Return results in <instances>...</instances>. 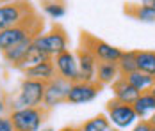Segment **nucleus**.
Segmentation results:
<instances>
[{
	"label": "nucleus",
	"mask_w": 155,
	"mask_h": 131,
	"mask_svg": "<svg viewBox=\"0 0 155 131\" xmlns=\"http://www.w3.org/2000/svg\"><path fill=\"white\" fill-rule=\"evenodd\" d=\"M43 30V21L38 18V14L34 13L29 18H25L21 23H18L11 29H5L0 32V51H7L9 48H13L15 44L21 43L25 39H34L36 36H39Z\"/></svg>",
	"instance_id": "nucleus-1"
},
{
	"label": "nucleus",
	"mask_w": 155,
	"mask_h": 131,
	"mask_svg": "<svg viewBox=\"0 0 155 131\" xmlns=\"http://www.w3.org/2000/svg\"><path fill=\"white\" fill-rule=\"evenodd\" d=\"M45 89L47 83L39 82V80H31V78H23L20 92L15 99L11 101V112L15 110H23V108H39L45 99Z\"/></svg>",
	"instance_id": "nucleus-2"
},
{
	"label": "nucleus",
	"mask_w": 155,
	"mask_h": 131,
	"mask_svg": "<svg viewBox=\"0 0 155 131\" xmlns=\"http://www.w3.org/2000/svg\"><path fill=\"white\" fill-rule=\"evenodd\" d=\"M34 46H38L43 53H47L48 57H55L62 51L68 50V36L66 30L61 25H55L48 34H39L34 37Z\"/></svg>",
	"instance_id": "nucleus-3"
},
{
	"label": "nucleus",
	"mask_w": 155,
	"mask_h": 131,
	"mask_svg": "<svg viewBox=\"0 0 155 131\" xmlns=\"http://www.w3.org/2000/svg\"><path fill=\"white\" fill-rule=\"evenodd\" d=\"M36 11L23 0H11L0 4V32L21 23L25 18H29Z\"/></svg>",
	"instance_id": "nucleus-4"
},
{
	"label": "nucleus",
	"mask_w": 155,
	"mask_h": 131,
	"mask_svg": "<svg viewBox=\"0 0 155 131\" xmlns=\"http://www.w3.org/2000/svg\"><path fill=\"white\" fill-rule=\"evenodd\" d=\"M80 41H82V46H86L94 55V58L98 62H114V64H118L121 55H123V50L121 48L112 46V44L105 43L102 39H96V37L86 34V32L80 36Z\"/></svg>",
	"instance_id": "nucleus-5"
},
{
	"label": "nucleus",
	"mask_w": 155,
	"mask_h": 131,
	"mask_svg": "<svg viewBox=\"0 0 155 131\" xmlns=\"http://www.w3.org/2000/svg\"><path fill=\"white\" fill-rule=\"evenodd\" d=\"M47 110L43 106L39 108H23L11 112V124L15 131H39L41 122L45 120Z\"/></svg>",
	"instance_id": "nucleus-6"
},
{
	"label": "nucleus",
	"mask_w": 155,
	"mask_h": 131,
	"mask_svg": "<svg viewBox=\"0 0 155 131\" xmlns=\"http://www.w3.org/2000/svg\"><path fill=\"white\" fill-rule=\"evenodd\" d=\"M105 110H107V119L110 120V124H114V128H118V129L130 128L136 120H139L132 104H123L116 99H110Z\"/></svg>",
	"instance_id": "nucleus-7"
},
{
	"label": "nucleus",
	"mask_w": 155,
	"mask_h": 131,
	"mask_svg": "<svg viewBox=\"0 0 155 131\" xmlns=\"http://www.w3.org/2000/svg\"><path fill=\"white\" fill-rule=\"evenodd\" d=\"M70 87L71 83L66 82L61 76H55L54 80L47 82V89H45V99H43V108L45 110H52L55 106H59L62 103H66V98H68V92H70Z\"/></svg>",
	"instance_id": "nucleus-8"
},
{
	"label": "nucleus",
	"mask_w": 155,
	"mask_h": 131,
	"mask_svg": "<svg viewBox=\"0 0 155 131\" xmlns=\"http://www.w3.org/2000/svg\"><path fill=\"white\" fill-rule=\"evenodd\" d=\"M52 62H54V67H55L57 76L64 78L70 83L80 82V73H78V64H77L75 53H71L70 50H66V51H62L59 55H55V57L52 58Z\"/></svg>",
	"instance_id": "nucleus-9"
},
{
	"label": "nucleus",
	"mask_w": 155,
	"mask_h": 131,
	"mask_svg": "<svg viewBox=\"0 0 155 131\" xmlns=\"http://www.w3.org/2000/svg\"><path fill=\"white\" fill-rule=\"evenodd\" d=\"M77 57V64H78V73H80V82H86V83H96V66H98V60L94 58V55L80 44V48L75 53Z\"/></svg>",
	"instance_id": "nucleus-10"
},
{
	"label": "nucleus",
	"mask_w": 155,
	"mask_h": 131,
	"mask_svg": "<svg viewBox=\"0 0 155 131\" xmlns=\"http://www.w3.org/2000/svg\"><path fill=\"white\" fill-rule=\"evenodd\" d=\"M100 89H102V85H98V83H86V82L71 83L66 103H70V104H84V103L93 101L100 94Z\"/></svg>",
	"instance_id": "nucleus-11"
},
{
	"label": "nucleus",
	"mask_w": 155,
	"mask_h": 131,
	"mask_svg": "<svg viewBox=\"0 0 155 131\" xmlns=\"http://www.w3.org/2000/svg\"><path fill=\"white\" fill-rule=\"evenodd\" d=\"M112 92H114V99L120 101V103H123V104H134V103L137 101V98L141 96V92L132 87V85L127 82L125 76H120V78L112 83Z\"/></svg>",
	"instance_id": "nucleus-12"
},
{
	"label": "nucleus",
	"mask_w": 155,
	"mask_h": 131,
	"mask_svg": "<svg viewBox=\"0 0 155 131\" xmlns=\"http://www.w3.org/2000/svg\"><path fill=\"white\" fill-rule=\"evenodd\" d=\"M25 78H31V80H39V82H50L54 80L57 73H55V67H54V62L52 60H47V62H41L34 67H29L23 71Z\"/></svg>",
	"instance_id": "nucleus-13"
},
{
	"label": "nucleus",
	"mask_w": 155,
	"mask_h": 131,
	"mask_svg": "<svg viewBox=\"0 0 155 131\" xmlns=\"http://www.w3.org/2000/svg\"><path fill=\"white\" fill-rule=\"evenodd\" d=\"M118 64L114 62H98L96 66V83L98 85H112L120 78Z\"/></svg>",
	"instance_id": "nucleus-14"
},
{
	"label": "nucleus",
	"mask_w": 155,
	"mask_h": 131,
	"mask_svg": "<svg viewBox=\"0 0 155 131\" xmlns=\"http://www.w3.org/2000/svg\"><path fill=\"white\" fill-rule=\"evenodd\" d=\"M32 41L34 39H25V41H21V43L15 44L13 48H9L7 51H4L2 55H4V58H5V62H9L13 67H16L18 69V66L21 64V60L25 58V55H27V51H29V48L32 46Z\"/></svg>",
	"instance_id": "nucleus-15"
},
{
	"label": "nucleus",
	"mask_w": 155,
	"mask_h": 131,
	"mask_svg": "<svg viewBox=\"0 0 155 131\" xmlns=\"http://www.w3.org/2000/svg\"><path fill=\"white\" fill-rule=\"evenodd\" d=\"M132 106H134L139 120H148L155 114V98L150 92H143Z\"/></svg>",
	"instance_id": "nucleus-16"
},
{
	"label": "nucleus",
	"mask_w": 155,
	"mask_h": 131,
	"mask_svg": "<svg viewBox=\"0 0 155 131\" xmlns=\"http://www.w3.org/2000/svg\"><path fill=\"white\" fill-rule=\"evenodd\" d=\"M125 78L136 90H139L141 94L143 92H150V89H152V85L155 82V76H150V74L141 73V71H134V73L127 74Z\"/></svg>",
	"instance_id": "nucleus-17"
},
{
	"label": "nucleus",
	"mask_w": 155,
	"mask_h": 131,
	"mask_svg": "<svg viewBox=\"0 0 155 131\" xmlns=\"http://www.w3.org/2000/svg\"><path fill=\"white\" fill-rule=\"evenodd\" d=\"M47 60H52V57H48L47 53H43L38 46H32L29 48V51H27V55L25 58L21 60V64L18 66V69H21V71H25V69H29V67H34V66H38V64H41V62H47Z\"/></svg>",
	"instance_id": "nucleus-18"
},
{
	"label": "nucleus",
	"mask_w": 155,
	"mask_h": 131,
	"mask_svg": "<svg viewBox=\"0 0 155 131\" xmlns=\"http://www.w3.org/2000/svg\"><path fill=\"white\" fill-rule=\"evenodd\" d=\"M137 71L146 73L150 76H155V51L150 50H137Z\"/></svg>",
	"instance_id": "nucleus-19"
},
{
	"label": "nucleus",
	"mask_w": 155,
	"mask_h": 131,
	"mask_svg": "<svg viewBox=\"0 0 155 131\" xmlns=\"http://www.w3.org/2000/svg\"><path fill=\"white\" fill-rule=\"evenodd\" d=\"M125 13L130 16H134L136 20L139 21H144V23H153L155 21V7H150V5H127L125 7Z\"/></svg>",
	"instance_id": "nucleus-20"
},
{
	"label": "nucleus",
	"mask_w": 155,
	"mask_h": 131,
	"mask_svg": "<svg viewBox=\"0 0 155 131\" xmlns=\"http://www.w3.org/2000/svg\"><path fill=\"white\" fill-rule=\"evenodd\" d=\"M136 57H137V50H128V51H123V55L118 62V69H120V74L121 76H127V74L137 71V62H136Z\"/></svg>",
	"instance_id": "nucleus-21"
},
{
	"label": "nucleus",
	"mask_w": 155,
	"mask_h": 131,
	"mask_svg": "<svg viewBox=\"0 0 155 131\" xmlns=\"http://www.w3.org/2000/svg\"><path fill=\"white\" fill-rule=\"evenodd\" d=\"M110 128H112V124L107 119V115H96L89 120H86L80 126V131H109Z\"/></svg>",
	"instance_id": "nucleus-22"
},
{
	"label": "nucleus",
	"mask_w": 155,
	"mask_h": 131,
	"mask_svg": "<svg viewBox=\"0 0 155 131\" xmlns=\"http://www.w3.org/2000/svg\"><path fill=\"white\" fill-rule=\"evenodd\" d=\"M43 11L47 13L52 20H59L66 14V7H64V2H43Z\"/></svg>",
	"instance_id": "nucleus-23"
},
{
	"label": "nucleus",
	"mask_w": 155,
	"mask_h": 131,
	"mask_svg": "<svg viewBox=\"0 0 155 131\" xmlns=\"http://www.w3.org/2000/svg\"><path fill=\"white\" fill-rule=\"evenodd\" d=\"M130 131H152V124H150V120H139Z\"/></svg>",
	"instance_id": "nucleus-24"
},
{
	"label": "nucleus",
	"mask_w": 155,
	"mask_h": 131,
	"mask_svg": "<svg viewBox=\"0 0 155 131\" xmlns=\"http://www.w3.org/2000/svg\"><path fill=\"white\" fill-rule=\"evenodd\" d=\"M0 131H15V129H13V124H11V119H9V117L0 115Z\"/></svg>",
	"instance_id": "nucleus-25"
},
{
	"label": "nucleus",
	"mask_w": 155,
	"mask_h": 131,
	"mask_svg": "<svg viewBox=\"0 0 155 131\" xmlns=\"http://www.w3.org/2000/svg\"><path fill=\"white\" fill-rule=\"evenodd\" d=\"M59 131H80V126H64Z\"/></svg>",
	"instance_id": "nucleus-26"
},
{
	"label": "nucleus",
	"mask_w": 155,
	"mask_h": 131,
	"mask_svg": "<svg viewBox=\"0 0 155 131\" xmlns=\"http://www.w3.org/2000/svg\"><path fill=\"white\" fill-rule=\"evenodd\" d=\"M7 110V104H5V101L4 99H0V115H4V112Z\"/></svg>",
	"instance_id": "nucleus-27"
},
{
	"label": "nucleus",
	"mask_w": 155,
	"mask_h": 131,
	"mask_svg": "<svg viewBox=\"0 0 155 131\" xmlns=\"http://www.w3.org/2000/svg\"><path fill=\"white\" fill-rule=\"evenodd\" d=\"M148 120H150V124H152V126H155V114H153V115H152V117H150Z\"/></svg>",
	"instance_id": "nucleus-28"
},
{
	"label": "nucleus",
	"mask_w": 155,
	"mask_h": 131,
	"mask_svg": "<svg viewBox=\"0 0 155 131\" xmlns=\"http://www.w3.org/2000/svg\"><path fill=\"white\" fill-rule=\"evenodd\" d=\"M150 94L155 98V82H153V85H152V89H150Z\"/></svg>",
	"instance_id": "nucleus-29"
},
{
	"label": "nucleus",
	"mask_w": 155,
	"mask_h": 131,
	"mask_svg": "<svg viewBox=\"0 0 155 131\" xmlns=\"http://www.w3.org/2000/svg\"><path fill=\"white\" fill-rule=\"evenodd\" d=\"M41 131H55V129H52V128H43Z\"/></svg>",
	"instance_id": "nucleus-30"
},
{
	"label": "nucleus",
	"mask_w": 155,
	"mask_h": 131,
	"mask_svg": "<svg viewBox=\"0 0 155 131\" xmlns=\"http://www.w3.org/2000/svg\"><path fill=\"white\" fill-rule=\"evenodd\" d=\"M109 131H120V129H118V128H110Z\"/></svg>",
	"instance_id": "nucleus-31"
},
{
	"label": "nucleus",
	"mask_w": 155,
	"mask_h": 131,
	"mask_svg": "<svg viewBox=\"0 0 155 131\" xmlns=\"http://www.w3.org/2000/svg\"><path fill=\"white\" fill-rule=\"evenodd\" d=\"M43 2H55V0H43ZM59 2H62V0H59Z\"/></svg>",
	"instance_id": "nucleus-32"
},
{
	"label": "nucleus",
	"mask_w": 155,
	"mask_h": 131,
	"mask_svg": "<svg viewBox=\"0 0 155 131\" xmlns=\"http://www.w3.org/2000/svg\"><path fill=\"white\" fill-rule=\"evenodd\" d=\"M2 2H11V0H0V4H2Z\"/></svg>",
	"instance_id": "nucleus-33"
},
{
	"label": "nucleus",
	"mask_w": 155,
	"mask_h": 131,
	"mask_svg": "<svg viewBox=\"0 0 155 131\" xmlns=\"http://www.w3.org/2000/svg\"><path fill=\"white\" fill-rule=\"evenodd\" d=\"M152 131H155V126H152Z\"/></svg>",
	"instance_id": "nucleus-34"
},
{
	"label": "nucleus",
	"mask_w": 155,
	"mask_h": 131,
	"mask_svg": "<svg viewBox=\"0 0 155 131\" xmlns=\"http://www.w3.org/2000/svg\"><path fill=\"white\" fill-rule=\"evenodd\" d=\"M23 2H29V0H23Z\"/></svg>",
	"instance_id": "nucleus-35"
}]
</instances>
